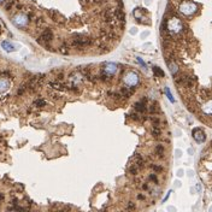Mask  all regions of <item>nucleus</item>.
<instances>
[{
    "label": "nucleus",
    "mask_w": 212,
    "mask_h": 212,
    "mask_svg": "<svg viewBox=\"0 0 212 212\" xmlns=\"http://www.w3.org/2000/svg\"><path fill=\"white\" fill-rule=\"evenodd\" d=\"M72 37H74L72 39V45H75V46H87V45L90 44V40L88 37H86V36L81 35V34H74Z\"/></svg>",
    "instance_id": "f03ea898"
},
{
    "label": "nucleus",
    "mask_w": 212,
    "mask_h": 212,
    "mask_svg": "<svg viewBox=\"0 0 212 212\" xmlns=\"http://www.w3.org/2000/svg\"><path fill=\"white\" fill-rule=\"evenodd\" d=\"M45 105V100H36L35 101V106H39V107H41V106H44Z\"/></svg>",
    "instance_id": "2eb2a0df"
},
{
    "label": "nucleus",
    "mask_w": 212,
    "mask_h": 212,
    "mask_svg": "<svg viewBox=\"0 0 212 212\" xmlns=\"http://www.w3.org/2000/svg\"><path fill=\"white\" fill-rule=\"evenodd\" d=\"M135 110L139 112V113H142L146 111V98H143L141 101L136 102L135 104Z\"/></svg>",
    "instance_id": "423d86ee"
},
{
    "label": "nucleus",
    "mask_w": 212,
    "mask_h": 212,
    "mask_svg": "<svg viewBox=\"0 0 212 212\" xmlns=\"http://www.w3.org/2000/svg\"><path fill=\"white\" fill-rule=\"evenodd\" d=\"M3 199H4V196H3V194H0V201H1V200H3Z\"/></svg>",
    "instance_id": "aec40b11"
},
{
    "label": "nucleus",
    "mask_w": 212,
    "mask_h": 212,
    "mask_svg": "<svg viewBox=\"0 0 212 212\" xmlns=\"http://www.w3.org/2000/svg\"><path fill=\"white\" fill-rule=\"evenodd\" d=\"M60 52H62V53H65V54H68V53H69V51H68V46H66L65 44L60 47Z\"/></svg>",
    "instance_id": "4468645a"
},
{
    "label": "nucleus",
    "mask_w": 212,
    "mask_h": 212,
    "mask_svg": "<svg viewBox=\"0 0 212 212\" xmlns=\"http://www.w3.org/2000/svg\"><path fill=\"white\" fill-rule=\"evenodd\" d=\"M151 180H153V181H154L155 183L158 182V181H157V177H155V175H152V176H151Z\"/></svg>",
    "instance_id": "a211bd4d"
},
{
    "label": "nucleus",
    "mask_w": 212,
    "mask_h": 212,
    "mask_svg": "<svg viewBox=\"0 0 212 212\" xmlns=\"http://www.w3.org/2000/svg\"><path fill=\"white\" fill-rule=\"evenodd\" d=\"M128 208H129V210H130V208H134V205H132V204H130V205L128 206Z\"/></svg>",
    "instance_id": "6ab92c4d"
},
{
    "label": "nucleus",
    "mask_w": 212,
    "mask_h": 212,
    "mask_svg": "<svg viewBox=\"0 0 212 212\" xmlns=\"http://www.w3.org/2000/svg\"><path fill=\"white\" fill-rule=\"evenodd\" d=\"M48 13H49V16L53 18V21H54L57 24L62 25L64 23V18H63V16L60 15L59 12H57V11H49Z\"/></svg>",
    "instance_id": "39448f33"
},
{
    "label": "nucleus",
    "mask_w": 212,
    "mask_h": 212,
    "mask_svg": "<svg viewBox=\"0 0 212 212\" xmlns=\"http://www.w3.org/2000/svg\"><path fill=\"white\" fill-rule=\"evenodd\" d=\"M152 168H153V170H155V171H158V172H160V171L163 170V169H162L160 166H157V165H153Z\"/></svg>",
    "instance_id": "f3484780"
},
{
    "label": "nucleus",
    "mask_w": 212,
    "mask_h": 212,
    "mask_svg": "<svg viewBox=\"0 0 212 212\" xmlns=\"http://www.w3.org/2000/svg\"><path fill=\"white\" fill-rule=\"evenodd\" d=\"M168 29H169V32H171V33H178V32H181V29H182V23L180 22V19H177V18H171V21H169V25H168Z\"/></svg>",
    "instance_id": "7ed1b4c3"
},
{
    "label": "nucleus",
    "mask_w": 212,
    "mask_h": 212,
    "mask_svg": "<svg viewBox=\"0 0 212 212\" xmlns=\"http://www.w3.org/2000/svg\"><path fill=\"white\" fill-rule=\"evenodd\" d=\"M165 93H166V95H168V98L171 100V101H174V98H172V95H171V93H170V90H169V88H166L165 89Z\"/></svg>",
    "instance_id": "dca6fc26"
},
{
    "label": "nucleus",
    "mask_w": 212,
    "mask_h": 212,
    "mask_svg": "<svg viewBox=\"0 0 212 212\" xmlns=\"http://www.w3.org/2000/svg\"><path fill=\"white\" fill-rule=\"evenodd\" d=\"M153 71H154V72H155L158 76H162V77L164 76V72H163L160 69H159V68H157V66H154V68H153Z\"/></svg>",
    "instance_id": "f8f14e48"
},
{
    "label": "nucleus",
    "mask_w": 212,
    "mask_h": 212,
    "mask_svg": "<svg viewBox=\"0 0 212 212\" xmlns=\"http://www.w3.org/2000/svg\"><path fill=\"white\" fill-rule=\"evenodd\" d=\"M26 18H28V17L19 15V16H17V17H15L13 22H15V24H17L18 26H22V25H24V24L26 23Z\"/></svg>",
    "instance_id": "6e6552de"
},
{
    "label": "nucleus",
    "mask_w": 212,
    "mask_h": 212,
    "mask_svg": "<svg viewBox=\"0 0 212 212\" xmlns=\"http://www.w3.org/2000/svg\"><path fill=\"white\" fill-rule=\"evenodd\" d=\"M152 135L154 136V138H159L162 135V131H160V128L159 127H153V129H152Z\"/></svg>",
    "instance_id": "9d476101"
},
{
    "label": "nucleus",
    "mask_w": 212,
    "mask_h": 212,
    "mask_svg": "<svg viewBox=\"0 0 212 212\" xmlns=\"http://www.w3.org/2000/svg\"><path fill=\"white\" fill-rule=\"evenodd\" d=\"M125 81H127V83L129 85V86H135L136 83H138V76L135 75V74H129L128 76H127V78H125Z\"/></svg>",
    "instance_id": "0eeeda50"
},
{
    "label": "nucleus",
    "mask_w": 212,
    "mask_h": 212,
    "mask_svg": "<svg viewBox=\"0 0 212 212\" xmlns=\"http://www.w3.org/2000/svg\"><path fill=\"white\" fill-rule=\"evenodd\" d=\"M180 11L183 13V15H193V13L196 11V5L191 3V1H184L181 6H180Z\"/></svg>",
    "instance_id": "f257e3e1"
},
{
    "label": "nucleus",
    "mask_w": 212,
    "mask_h": 212,
    "mask_svg": "<svg viewBox=\"0 0 212 212\" xmlns=\"http://www.w3.org/2000/svg\"><path fill=\"white\" fill-rule=\"evenodd\" d=\"M155 153L160 157V158H163L164 157V147L162 145H158L157 147H155Z\"/></svg>",
    "instance_id": "1a4fd4ad"
},
{
    "label": "nucleus",
    "mask_w": 212,
    "mask_h": 212,
    "mask_svg": "<svg viewBox=\"0 0 212 212\" xmlns=\"http://www.w3.org/2000/svg\"><path fill=\"white\" fill-rule=\"evenodd\" d=\"M0 34H1V28H0Z\"/></svg>",
    "instance_id": "412c9836"
},
{
    "label": "nucleus",
    "mask_w": 212,
    "mask_h": 212,
    "mask_svg": "<svg viewBox=\"0 0 212 212\" xmlns=\"http://www.w3.org/2000/svg\"><path fill=\"white\" fill-rule=\"evenodd\" d=\"M193 138L198 141V142H203L204 140H205V132L201 130V129H199V128H196V129H194L193 130Z\"/></svg>",
    "instance_id": "20e7f679"
},
{
    "label": "nucleus",
    "mask_w": 212,
    "mask_h": 212,
    "mask_svg": "<svg viewBox=\"0 0 212 212\" xmlns=\"http://www.w3.org/2000/svg\"><path fill=\"white\" fill-rule=\"evenodd\" d=\"M3 47L6 49V51H9V52H11V51H13V46H11L9 42H6V41H4L3 42Z\"/></svg>",
    "instance_id": "9b49d317"
},
{
    "label": "nucleus",
    "mask_w": 212,
    "mask_h": 212,
    "mask_svg": "<svg viewBox=\"0 0 212 212\" xmlns=\"http://www.w3.org/2000/svg\"><path fill=\"white\" fill-rule=\"evenodd\" d=\"M150 110H151L152 113H157V112L159 111V107H158V105H157V104H153V105L151 106V109H150Z\"/></svg>",
    "instance_id": "ddd939ff"
}]
</instances>
